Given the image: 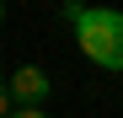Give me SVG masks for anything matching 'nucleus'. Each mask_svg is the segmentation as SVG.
I'll return each mask as SVG.
<instances>
[{"label":"nucleus","mask_w":123,"mask_h":118,"mask_svg":"<svg viewBox=\"0 0 123 118\" xmlns=\"http://www.w3.org/2000/svg\"><path fill=\"white\" fill-rule=\"evenodd\" d=\"M64 22H75V43L96 70L123 75V11L118 6H64Z\"/></svg>","instance_id":"1"},{"label":"nucleus","mask_w":123,"mask_h":118,"mask_svg":"<svg viewBox=\"0 0 123 118\" xmlns=\"http://www.w3.org/2000/svg\"><path fill=\"white\" fill-rule=\"evenodd\" d=\"M11 118H48L43 107H11Z\"/></svg>","instance_id":"4"},{"label":"nucleus","mask_w":123,"mask_h":118,"mask_svg":"<svg viewBox=\"0 0 123 118\" xmlns=\"http://www.w3.org/2000/svg\"><path fill=\"white\" fill-rule=\"evenodd\" d=\"M6 91H11V107H43V97H48L54 86H48V75L37 70V65H22V70L6 81Z\"/></svg>","instance_id":"2"},{"label":"nucleus","mask_w":123,"mask_h":118,"mask_svg":"<svg viewBox=\"0 0 123 118\" xmlns=\"http://www.w3.org/2000/svg\"><path fill=\"white\" fill-rule=\"evenodd\" d=\"M0 118H11V91H6V75H0Z\"/></svg>","instance_id":"3"},{"label":"nucleus","mask_w":123,"mask_h":118,"mask_svg":"<svg viewBox=\"0 0 123 118\" xmlns=\"http://www.w3.org/2000/svg\"><path fill=\"white\" fill-rule=\"evenodd\" d=\"M0 27H6V6H0Z\"/></svg>","instance_id":"5"}]
</instances>
